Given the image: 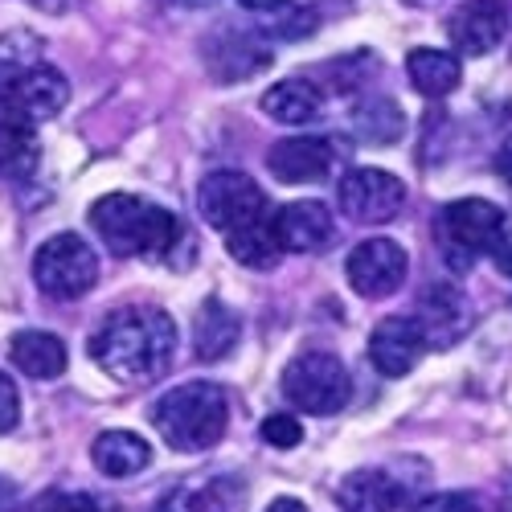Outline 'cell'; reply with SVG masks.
<instances>
[{"label": "cell", "mask_w": 512, "mask_h": 512, "mask_svg": "<svg viewBox=\"0 0 512 512\" xmlns=\"http://www.w3.org/2000/svg\"><path fill=\"white\" fill-rule=\"evenodd\" d=\"M177 353V324L160 308H119L91 336V361L123 381V386H148Z\"/></svg>", "instance_id": "cell-1"}, {"label": "cell", "mask_w": 512, "mask_h": 512, "mask_svg": "<svg viewBox=\"0 0 512 512\" xmlns=\"http://www.w3.org/2000/svg\"><path fill=\"white\" fill-rule=\"evenodd\" d=\"M91 226L119 259H156L168 254L181 234L177 213L136 193H107L91 205Z\"/></svg>", "instance_id": "cell-2"}, {"label": "cell", "mask_w": 512, "mask_h": 512, "mask_svg": "<svg viewBox=\"0 0 512 512\" xmlns=\"http://www.w3.org/2000/svg\"><path fill=\"white\" fill-rule=\"evenodd\" d=\"M152 422L168 447L209 451L213 443H222L226 422H230L226 390L213 386V381H185V386L168 390L152 406Z\"/></svg>", "instance_id": "cell-3"}, {"label": "cell", "mask_w": 512, "mask_h": 512, "mask_svg": "<svg viewBox=\"0 0 512 512\" xmlns=\"http://www.w3.org/2000/svg\"><path fill=\"white\" fill-rule=\"evenodd\" d=\"M283 394L304 414H336L353 398V377L340 365V357L312 349V353H300L283 369Z\"/></svg>", "instance_id": "cell-4"}, {"label": "cell", "mask_w": 512, "mask_h": 512, "mask_svg": "<svg viewBox=\"0 0 512 512\" xmlns=\"http://www.w3.org/2000/svg\"><path fill=\"white\" fill-rule=\"evenodd\" d=\"M33 279L41 295H50V300H78V295H87L95 287L99 259L78 234H54L33 254Z\"/></svg>", "instance_id": "cell-5"}, {"label": "cell", "mask_w": 512, "mask_h": 512, "mask_svg": "<svg viewBox=\"0 0 512 512\" xmlns=\"http://www.w3.org/2000/svg\"><path fill=\"white\" fill-rule=\"evenodd\" d=\"M197 209L201 218L222 230L226 238L254 226V222H267V193L254 185L246 173H234V168H218L209 173L197 189Z\"/></svg>", "instance_id": "cell-6"}, {"label": "cell", "mask_w": 512, "mask_h": 512, "mask_svg": "<svg viewBox=\"0 0 512 512\" xmlns=\"http://www.w3.org/2000/svg\"><path fill=\"white\" fill-rule=\"evenodd\" d=\"M439 226H443V242H447V259L455 267H472L476 254H492L500 246L508 218L500 213V205H492L484 197H463L443 209Z\"/></svg>", "instance_id": "cell-7"}, {"label": "cell", "mask_w": 512, "mask_h": 512, "mask_svg": "<svg viewBox=\"0 0 512 512\" xmlns=\"http://www.w3.org/2000/svg\"><path fill=\"white\" fill-rule=\"evenodd\" d=\"M406 205V185L386 168H353L340 177V209L361 226L394 222Z\"/></svg>", "instance_id": "cell-8"}, {"label": "cell", "mask_w": 512, "mask_h": 512, "mask_svg": "<svg viewBox=\"0 0 512 512\" xmlns=\"http://www.w3.org/2000/svg\"><path fill=\"white\" fill-rule=\"evenodd\" d=\"M406 271H410V254L394 238L357 242L349 263H345L349 287L361 295V300H386V295H394L406 283Z\"/></svg>", "instance_id": "cell-9"}, {"label": "cell", "mask_w": 512, "mask_h": 512, "mask_svg": "<svg viewBox=\"0 0 512 512\" xmlns=\"http://www.w3.org/2000/svg\"><path fill=\"white\" fill-rule=\"evenodd\" d=\"M426 353V332L418 316H386L369 336V361L386 377H406Z\"/></svg>", "instance_id": "cell-10"}, {"label": "cell", "mask_w": 512, "mask_h": 512, "mask_svg": "<svg viewBox=\"0 0 512 512\" xmlns=\"http://www.w3.org/2000/svg\"><path fill=\"white\" fill-rule=\"evenodd\" d=\"M508 33V13L500 0H463L447 21V37L463 58H484L492 54Z\"/></svg>", "instance_id": "cell-11"}, {"label": "cell", "mask_w": 512, "mask_h": 512, "mask_svg": "<svg viewBox=\"0 0 512 512\" xmlns=\"http://www.w3.org/2000/svg\"><path fill=\"white\" fill-rule=\"evenodd\" d=\"M332 164H336V152H332V144L324 136H287V140L271 144V152H267V168L283 185L328 181Z\"/></svg>", "instance_id": "cell-12"}, {"label": "cell", "mask_w": 512, "mask_h": 512, "mask_svg": "<svg viewBox=\"0 0 512 512\" xmlns=\"http://www.w3.org/2000/svg\"><path fill=\"white\" fill-rule=\"evenodd\" d=\"M332 209L324 201H287L275 213L279 246L291 254H316L332 242Z\"/></svg>", "instance_id": "cell-13"}, {"label": "cell", "mask_w": 512, "mask_h": 512, "mask_svg": "<svg viewBox=\"0 0 512 512\" xmlns=\"http://www.w3.org/2000/svg\"><path fill=\"white\" fill-rule=\"evenodd\" d=\"M70 99V82L58 66H29L21 70V82H17V95H13V111L17 119L25 123H41V119H54Z\"/></svg>", "instance_id": "cell-14"}, {"label": "cell", "mask_w": 512, "mask_h": 512, "mask_svg": "<svg viewBox=\"0 0 512 512\" xmlns=\"http://www.w3.org/2000/svg\"><path fill=\"white\" fill-rule=\"evenodd\" d=\"M418 324L426 332V345L451 349L455 340L467 332V324H472V312H467L463 295L455 287H426L422 308H418Z\"/></svg>", "instance_id": "cell-15"}, {"label": "cell", "mask_w": 512, "mask_h": 512, "mask_svg": "<svg viewBox=\"0 0 512 512\" xmlns=\"http://www.w3.org/2000/svg\"><path fill=\"white\" fill-rule=\"evenodd\" d=\"M91 459L103 476L111 480H132L152 463V443L136 431H103L91 443Z\"/></svg>", "instance_id": "cell-16"}, {"label": "cell", "mask_w": 512, "mask_h": 512, "mask_svg": "<svg viewBox=\"0 0 512 512\" xmlns=\"http://www.w3.org/2000/svg\"><path fill=\"white\" fill-rule=\"evenodd\" d=\"M9 361L37 381H54L66 373V345L54 332H41V328H25L9 340Z\"/></svg>", "instance_id": "cell-17"}, {"label": "cell", "mask_w": 512, "mask_h": 512, "mask_svg": "<svg viewBox=\"0 0 512 512\" xmlns=\"http://www.w3.org/2000/svg\"><path fill=\"white\" fill-rule=\"evenodd\" d=\"M263 111L275 123L304 127V123H312L324 111V91L316 87L312 78H283V82H275V87L263 95Z\"/></svg>", "instance_id": "cell-18"}, {"label": "cell", "mask_w": 512, "mask_h": 512, "mask_svg": "<svg viewBox=\"0 0 512 512\" xmlns=\"http://www.w3.org/2000/svg\"><path fill=\"white\" fill-rule=\"evenodd\" d=\"M238 332H242L238 316H234L222 300H209V304H201V312L193 316V349H197L201 361H222V357L234 353Z\"/></svg>", "instance_id": "cell-19"}, {"label": "cell", "mask_w": 512, "mask_h": 512, "mask_svg": "<svg viewBox=\"0 0 512 512\" xmlns=\"http://www.w3.org/2000/svg\"><path fill=\"white\" fill-rule=\"evenodd\" d=\"M336 500L345 512H394L402 500V488L394 476L373 467V472H353V476L340 480Z\"/></svg>", "instance_id": "cell-20"}, {"label": "cell", "mask_w": 512, "mask_h": 512, "mask_svg": "<svg viewBox=\"0 0 512 512\" xmlns=\"http://www.w3.org/2000/svg\"><path fill=\"white\" fill-rule=\"evenodd\" d=\"M160 512H246V488L230 476L209 480L205 488H177L160 500Z\"/></svg>", "instance_id": "cell-21"}, {"label": "cell", "mask_w": 512, "mask_h": 512, "mask_svg": "<svg viewBox=\"0 0 512 512\" xmlns=\"http://www.w3.org/2000/svg\"><path fill=\"white\" fill-rule=\"evenodd\" d=\"M406 74H410V82H414L418 95L443 99V95H451V91L459 87L463 66H459V58L447 54V50H410Z\"/></svg>", "instance_id": "cell-22"}, {"label": "cell", "mask_w": 512, "mask_h": 512, "mask_svg": "<svg viewBox=\"0 0 512 512\" xmlns=\"http://www.w3.org/2000/svg\"><path fill=\"white\" fill-rule=\"evenodd\" d=\"M226 250H230V259H238V263L250 267V271H271V267H279L283 246H279V234H275V218L254 222V226L230 234V238H226Z\"/></svg>", "instance_id": "cell-23"}, {"label": "cell", "mask_w": 512, "mask_h": 512, "mask_svg": "<svg viewBox=\"0 0 512 512\" xmlns=\"http://www.w3.org/2000/svg\"><path fill=\"white\" fill-rule=\"evenodd\" d=\"M37 164L33 123L17 115H0V177H25Z\"/></svg>", "instance_id": "cell-24"}, {"label": "cell", "mask_w": 512, "mask_h": 512, "mask_svg": "<svg viewBox=\"0 0 512 512\" xmlns=\"http://www.w3.org/2000/svg\"><path fill=\"white\" fill-rule=\"evenodd\" d=\"M353 132H357L365 144L386 148V144L402 140V132H406V115H402L390 99H365V103L353 111Z\"/></svg>", "instance_id": "cell-25"}, {"label": "cell", "mask_w": 512, "mask_h": 512, "mask_svg": "<svg viewBox=\"0 0 512 512\" xmlns=\"http://www.w3.org/2000/svg\"><path fill=\"white\" fill-rule=\"evenodd\" d=\"M263 439L279 451H291V447H300L304 443V422L295 418V414H271L263 422Z\"/></svg>", "instance_id": "cell-26"}, {"label": "cell", "mask_w": 512, "mask_h": 512, "mask_svg": "<svg viewBox=\"0 0 512 512\" xmlns=\"http://www.w3.org/2000/svg\"><path fill=\"white\" fill-rule=\"evenodd\" d=\"M21 422V390L9 373H0V435H9Z\"/></svg>", "instance_id": "cell-27"}, {"label": "cell", "mask_w": 512, "mask_h": 512, "mask_svg": "<svg viewBox=\"0 0 512 512\" xmlns=\"http://www.w3.org/2000/svg\"><path fill=\"white\" fill-rule=\"evenodd\" d=\"M414 512H480V504L472 496H463V492H439L431 500H422Z\"/></svg>", "instance_id": "cell-28"}, {"label": "cell", "mask_w": 512, "mask_h": 512, "mask_svg": "<svg viewBox=\"0 0 512 512\" xmlns=\"http://www.w3.org/2000/svg\"><path fill=\"white\" fill-rule=\"evenodd\" d=\"M41 512H103V508L82 492H58V496H50L46 504H41Z\"/></svg>", "instance_id": "cell-29"}, {"label": "cell", "mask_w": 512, "mask_h": 512, "mask_svg": "<svg viewBox=\"0 0 512 512\" xmlns=\"http://www.w3.org/2000/svg\"><path fill=\"white\" fill-rule=\"evenodd\" d=\"M17 82H21V70L13 62L0 58V115L13 111V95H17Z\"/></svg>", "instance_id": "cell-30"}, {"label": "cell", "mask_w": 512, "mask_h": 512, "mask_svg": "<svg viewBox=\"0 0 512 512\" xmlns=\"http://www.w3.org/2000/svg\"><path fill=\"white\" fill-rule=\"evenodd\" d=\"M492 259H496V267H500V271H508V275H512V222L504 226V234H500V246L492 250Z\"/></svg>", "instance_id": "cell-31"}, {"label": "cell", "mask_w": 512, "mask_h": 512, "mask_svg": "<svg viewBox=\"0 0 512 512\" xmlns=\"http://www.w3.org/2000/svg\"><path fill=\"white\" fill-rule=\"evenodd\" d=\"M496 173L512 185V136H504V144H500V152H496Z\"/></svg>", "instance_id": "cell-32"}, {"label": "cell", "mask_w": 512, "mask_h": 512, "mask_svg": "<svg viewBox=\"0 0 512 512\" xmlns=\"http://www.w3.org/2000/svg\"><path fill=\"white\" fill-rule=\"evenodd\" d=\"M267 512H308V504L295 500V496H279V500L267 504Z\"/></svg>", "instance_id": "cell-33"}, {"label": "cell", "mask_w": 512, "mask_h": 512, "mask_svg": "<svg viewBox=\"0 0 512 512\" xmlns=\"http://www.w3.org/2000/svg\"><path fill=\"white\" fill-rule=\"evenodd\" d=\"M238 5L242 9H254V13H279L287 0H238Z\"/></svg>", "instance_id": "cell-34"}, {"label": "cell", "mask_w": 512, "mask_h": 512, "mask_svg": "<svg viewBox=\"0 0 512 512\" xmlns=\"http://www.w3.org/2000/svg\"><path fill=\"white\" fill-rule=\"evenodd\" d=\"M33 5H37V9H46V13H66L74 0H33Z\"/></svg>", "instance_id": "cell-35"}, {"label": "cell", "mask_w": 512, "mask_h": 512, "mask_svg": "<svg viewBox=\"0 0 512 512\" xmlns=\"http://www.w3.org/2000/svg\"><path fill=\"white\" fill-rule=\"evenodd\" d=\"M402 5H414V9H426V5H435V0H402Z\"/></svg>", "instance_id": "cell-36"}]
</instances>
